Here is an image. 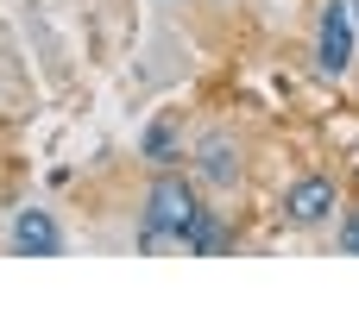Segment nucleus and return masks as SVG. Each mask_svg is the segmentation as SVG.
Masks as SVG:
<instances>
[{
  "label": "nucleus",
  "instance_id": "6",
  "mask_svg": "<svg viewBox=\"0 0 359 333\" xmlns=\"http://www.w3.org/2000/svg\"><path fill=\"white\" fill-rule=\"evenodd\" d=\"M196 170H202V183H215V189H233V183H240V151H233L227 139H208V145L196 151Z\"/></svg>",
  "mask_w": 359,
  "mask_h": 333
},
{
  "label": "nucleus",
  "instance_id": "4",
  "mask_svg": "<svg viewBox=\"0 0 359 333\" xmlns=\"http://www.w3.org/2000/svg\"><path fill=\"white\" fill-rule=\"evenodd\" d=\"M13 252L19 258H57L63 252V227L50 220V208H19L13 214Z\"/></svg>",
  "mask_w": 359,
  "mask_h": 333
},
{
  "label": "nucleus",
  "instance_id": "1",
  "mask_svg": "<svg viewBox=\"0 0 359 333\" xmlns=\"http://www.w3.org/2000/svg\"><path fill=\"white\" fill-rule=\"evenodd\" d=\"M353 44H359L353 0H328L322 19H316V63H322V76H347L353 69Z\"/></svg>",
  "mask_w": 359,
  "mask_h": 333
},
{
  "label": "nucleus",
  "instance_id": "8",
  "mask_svg": "<svg viewBox=\"0 0 359 333\" xmlns=\"http://www.w3.org/2000/svg\"><path fill=\"white\" fill-rule=\"evenodd\" d=\"M334 246H341L347 258H359V208L347 214V220H341V233H334Z\"/></svg>",
  "mask_w": 359,
  "mask_h": 333
},
{
  "label": "nucleus",
  "instance_id": "3",
  "mask_svg": "<svg viewBox=\"0 0 359 333\" xmlns=\"http://www.w3.org/2000/svg\"><path fill=\"white\" fill-rule=\"evenodd\" d=\"M284 220L290 227H322V220H334V208H341V195H334V183L328 176H297L290 189H284Z\"/></svg>",
  "mask_w": 359,
  "mask_h": 333
},
{
  "label": "nucleus",
  "instance_id": "2",
  "mask_svg": "<svg viewBox=\"0 0 359 333\" xmlns=\"http://www.w3.org/2000/svg\"><path fill=\"white\" fill-rule=\"evenodd\" d=\"M196 208H202V201H196V189H189L177 170H164V176L151 183V195H145V220H151V227H164L170 239L196 220Z\"/></svg>",
  "mask_w": 359,
  "mask_h": 333
},
{
  "label": "nucleus",
  "instance_id": "7",
  "mask_svg": "<svg viewBox=\"0 0 359 333\" xmlns=\"http://www.w3.org/2000/svg\"><path fill=\"white\" fill-rule=\"evenodd\" d=\"M139 151H145L158 170H170V164L183 157V145H177V126H170V120H151V126H145V139H139Z\"/></svg>",
  "mask_w": 359,
  "mask_h": 333
},
{
  "label": "nucleus",
  "instance_id": "5",
  "mask_svg": "<svg viewBox=\"0 0 359 333\" xmlns=\"http://www.w3.org/2000/svg\"><path fill=\"white\" fill-rule=\"evenodd\" d=\"M233 239H227V220L215 214V208H196V220L177 233V252H189V258H221Z\"/></svg>",
  "mask_w": 359,
  "mask_h": 333
}]
</instances>
